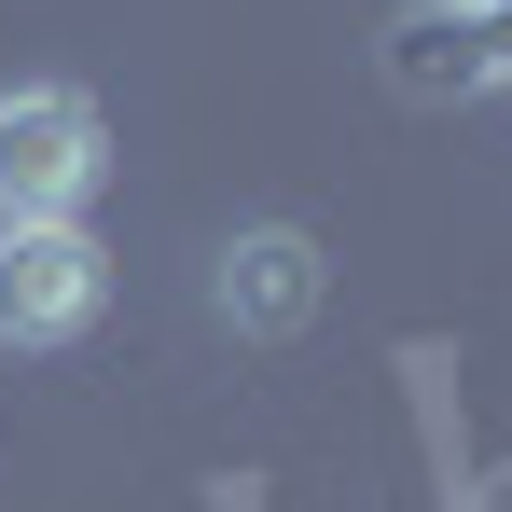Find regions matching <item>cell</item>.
<instances>
[{"instance_id": "cell-3", "label": "cell", "mask_w": 512, "mask_h": 512, "mask_svg": "<svg viewBox=\"0 0 512 512\" xmlns=\"http://www.w3.org/2000/svg\"><path fill=\"white\" fill-rule=\"evenodd\" d=\"M416 97H485V84H512V0H429V14H402V56H388Z\"/></svg>"}, {"instance_id": "cell-1", "label": "cell", "mask_w": 512, "mask_h": 512, "mask_svg": "<svg viewBox=\"0 0 512 512\" xmlns=\"http://www.w3.org/2000/svg\"><path fill=\"white\" fill-rule=\"evenodd\" d=\"M111 180V125L84 84H0V222H84Z\"/></svg>"}, {"instance_id": "cell-2", "label": "cell", "mask_w": 512, "mask_h": 512, "mask_svg": "<svg viewBox=\"0 0 512 512\" xmlns=\"http://www.w3.org/2000/svg\"><path fill=\"white\" fill-rule=\"evenodd\" d=\"M111 305V250L84 222H0V346H84Z\"/></svg>"}, {"instance_id": "cell-4", "label": "cell", "mask_w": 512, "mask_h": 512, "mask_svg": "<svg viewBox=\"0 0 512 512\" xmlns=\"http://www.w3.org/2000/svg\"><path fill=\"white\" fill-rule=\"evenodd\" d=\"M305 305H319V250H305L291 222H263V236L222 250V319H236V333H291Z\"/></svg>"}]
</instances>
